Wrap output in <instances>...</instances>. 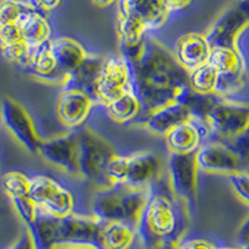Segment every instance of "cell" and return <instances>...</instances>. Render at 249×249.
<instances>
[{
	"instance_id": "1",
	"label": "cell",
	"mask_w": 249,
	"mask_h": 249,
	"mask_svg": "<svg viewBox=\"0 0 249 249\" xmlns=\"http://www.w3.org/2000/svg\"><path fill=\"white\" fill-rule=\"evenodd\" d=\"M121 55L130 64L133 90L144 112L183 101L191 91L188 72L159 40L144 37L141 45Z\"/></svg>"
},
{
	"instance_id": "2",
	"label": "cell",
	"mask_w": 249,
	"mask_h": 249,
	"mask_svg": "<svg viewBox=\"0 0 249 249\" xmlns=\"http://www.w3.org/2000/svg\"><path fill=\"white\" fill-rule=\"evenodd\" d=\"M157 184L152 186L137 234L144 249H177L187 231L190 211Z\"/></svg>"
},
{
	"instance_id": "3",
	"label": "cell",
	"mask_w": 249,
	"mask_h": 249,
	"mask_svg": "<svg viewBox=\"0 0 249 249\" xmlns=\"http://www.w3.org/2000/svg\"><path fill=\"white\" fill-rule=\"evenodd\" d=\"M152 187L112 183L101 187L92 198L91 214L102 222H126L137 226Z\"/></svg>"
},
{
	"instance_id": "4",
	"label": "cell",
	"mask_w": 249,
	"mask_h": 249,
	"mask_svg": "<svg viewBox=\"0 0 249 249\" xmlns=\"http://www.w3.org/2000/svg\"><path fill=\"white\" fill-rule=\"evenodd\" d=\"M163 172L162 160L151 151H140L128 156L116 155L108 163L107 177L112 183L133 187H152Z\"/></svg>"
},
{
	"instance_id": "5",
	"label": "cell",
	"mask_w": 249,
	"mask_h": 249,
	"mask_svg": "<svg viewBox=\"0 0 249 249\" xmlns=\"http://www.w3.org/2000/svg\"><path fill=\"white\" fill-rule=\"evenodd\" d=\"M79 142V176L101 187L110 186L107 167L117 155L110 141L92 130H76Z\"/></svg>"
},
{
	"instance_id": "6",
	"label": "cell",
	"mask_w": 249,
	"mask_h": 249,
	"mask_svg": "<svg viewBox=\"0 0 249 249\" xmlns=\"http://www.w3.org/2000/svg\"><path fill=\"white\" fill-rule=\"evenodd\" d=\"M212 140L228 142L249 130V104L217 96L204 115Z\"/></svg>"
},
{
	"instance_id": "7",
	"label": "cell",
	"mask_w": 249,
	"mask_h": 249,
	"mask_svg": "<svg viewBox=\"0 0 249 249\" xmlns=\"http://www.w3.org/2000/svg\"><path fill=\"white\" fill-rule=\"evenodd\" d=\"M198 162L196 153H170L167 161L168 188L172 196L187 210L197 204L198 199Z\"/></svg>"
},
{
	"instance_id": "8",
	"label": "cell",
	"mask_w": 249,
	"mask_h": 249,
	"mask_svg": "<svg viewBox=\"0 0 249 249\" xmlns=\"http://www.w3.org/2000/svg\"><path fill=\"white\" fill-rule=\"evenodd\" d=\"M247 28H249V0H232L213 20L206 36L212 48H239L238 40Z\"/></svg>"
},
{
	"instance_id": "9",
	"label": "cell",
	"mask_w": 249,
	"mask_h": 249,
	"mask_svg": "<svg viewBox=\"0 0 249 249\" xmlns=\"http://www.w3.org/2000/svg\"><path fill=\"white\" fill-rule=\"evenodd\" d=\"M208 62L219 75L215 95L228 97L241 90L247 75L246 60L241 49L215 46L212 48V54Z\"/></svg>"
},
{
	"instance_id": "10",
	"label": "cell",
	"mask_w": 249,
	"mask_h": 249,
	"mask_svg": "<svg viewBox=\"0 0 249 249\" xmlns=\"http://www.w3.org/2000/svg\"><path fill=\"white\" fill-rule=\"evenodd\" d=\"M29 198L39 208L60 218L74 213L75 210L72 192L50 176L31 177Z\"/></svg>"
},
{
	"instance_id": "11",
	"label": "cell",
	"mask_w": 249,
	"mask_h": 249,
	"mask_svg": "<svg viewBox=\"0 0 249 249\" xmlns=\"http://www.w3.org/2000/svg\"><path fill=\"white\" fill-rule=\"evenodd\" d=\"M132 88V72L127 60L121 54L105 57L95 89V102L106 106Z\"/></svg>"
},
{
	"instance_id": "12",
	"label": "cell",
	"mask_w": 249,
	"mask_h": 249,
	"mask_svg": "<svg viewBox=\"0 0 249 249\" xmlns=\"http://www.w3.org/2000/svg\"><path fill=\"white\" fill-rule=\"evenodd\" d=\"M1 119L5 127L28 152L39 155L44 140L37 133L30 115L19 101L4 96L1 102Z\"/></svg>"
},
{
	"instance_id": "13",
	"label": "cell",
	"mask_w": 249,
	"mask_h": 249,
	"mask_svg": "<svg viewBox=\"0 0 249 249\" xmlns=\"http://www.w3.org/2000/svg\"><path fill=\"white\" fill-rule=\"evenodd\" d=\"M102 221L92 214L74 212L60 218L57 248L61 247H93L100 249Z\"/></svg>"
},
{
	"instance_id": "14",
	"label": "cell",
	"mask_w": 249,
	"mask_h": 249,
	"mask_svg": "<svg viewBox=\"0 0 249 249\" xmlns=\"http://www.w3.org/2000/svg\"><path fill=\"white\" fill-rule=\"evenodd\" d=\"M197 156L199 170L207 173L230 176L247 170L237 153L224 142L210 139L202 144ZM248 171V170H247Z\"/></svg>"
},
{
	"instance_id": "15",
	"label": "cell",
	"mask_w": 249,
	"mask_h": 249,
	"mask_svg": "<svg viewBox=\"0 0 249 249\" xmlns=\"http://www.w3.org/2000/svg\"><path fill=\"white\" fill-rule=\"evenodd\" d=\"M39 155L69 175H79V142L76 130L44 140Z\"/></svg>"
},
{
	"instance_id": "16",
	"label": "cell",
	"mask_w": 249,
	"mask_h": 249,
	"mask_svg": "<svg viewBox=\"0 0 249 249\" xmlns=\"http://www.w3.org/2000/svg\"><path fill=\"white\" fill-rule=\"evenodd\" d=\"M171 10L166 0H119V14L132 23L141 25L146 31L163 25Z\"/></svg>"
},
{
	"instance_id": "17",
	"label": "cell",
	"mask_w": 249,
	"mask_h": 249,
	"mask_svg": "<svg viewBox=\"0 0 249 249\" xmlns=\"http://www.w3.org/2000/svg\"><path fill=\"white\" fill-rule=\"evenodd\" d=\"M211 137L210 128L203 119L193 117L190 121L176 126L164 136L170 153L191 155L197 153L202 144Z\"/></svg>"
},
{
	"instance_id": "18",
	"label": "cell",
	"mask_w": 249,
	"mask_h": 249,
	"mask_svg": "<svg viewBox=\"0 0 249 249\" xmlns=\"http://www.w3.org/2000/svg\"><path fill=\"white\" fill-rule=\"evenodd\" d=\"M95 100L79 89H62L57 100L56 112L64 126L76 130L88 120Z\"/></svg>"
},
{
	"instance_id": "19",
	"label": "cell",
	"mask_w": 249,
	"mask_h": 249,
	"mask_svg": "<svg viewBox=\"0 0 249 249\" xmlns=\"http://www.w3.org/2000/svg\"><path fill=\"white\" fill-rule=\"evenodd\" d=\"M211 54L212 45L207 39L206 34L187 33L176 41L175 56L187 72H191L207 64L210 61Z\"/></svg>"
},
{
	"instance_id": "20",
	"label": "cell",
	"mask_w": 249,
	"mask_h": 249,
	"mask_svg": "<svg viewBox=\"0 0 249 249\" xmlns=\"http://www.w3.org/2000/svg\"><path fill=\"white\" fill-rule=\"evenodd\" d=\"M51 49L57 62V71L61 81L60 86L64 88L69 77L88 60L91 54L80 41L69 36L51 40Z\"/></svg>"
},
{
	"instance_id": "21",
	"label": "cell",
	"mask_w": 249,
	"mask_h": 249,
	"mask_svg": "<svg viewBox=\"0 0 249 249\" xmlns=\"http://www.w3.org/2000/svg\"><path fill=\"white\" fill-rule=\"evenodd\" d=\"M195 116L192 108L182 101H176L147 113L144 126L155 135L166 136L176 126L190 121Z\"/></svg>"
},
{
	"instance_id": "22",
	"label": "cell",
	"mask_w": 249,
	"mask_h": 249,
	"mask_svg": "<svg viewBox=\"0 0 249 249\" xmlns=\"http://www.w3.org/2000/svg\"><path fill=\"white\" fill-rule=\"evenodd\" d=\"M59 228L60 217L39 208L34 222L26 231L33 239L35 249H56Z\"/></svg>"
},
{
	"instance_id": "23",
	"label": "cell",
	"mask_w": 249,
	"mask_h": 249,
	"mask_svg": "<svg viewBox=\"0 0 249 249\" xmlns=\"http://www.w3.org/2000/svg\"><path fill=\"white\" fill-rule=\"evenodd\" d=\"M137 234V226L126 222H102L100 249H130Z\"/></svg>"
},
{
	"instance_id": "24",
	"label": "cell",
	"mask_w": 249,
	"mask_h": 249,
	"mask_svg": "<svg viewBox=\"0 0 249 249\" xmlns=\"http://www.w3.org/2000/svg\"><path fill=\"white\" fill-rule=\"evenodd\" d=\"M18 25L21 29L24 43L29 46L30 50H34L50 41V24L41 13H37L34 9L26 13L19 20Z\"/></svg>"
},
{
	"instance_id": "25",
	"label": "cell",
	"mask_w": 249,
	"mask_h": 249,
	"mask_svg": "<svg viewBox=\"0 0 249 249\" xmlns=\"http://www.w3.org/2000/svg\"><path fill=\"white\" fill-rule=\"evenodd\" d=\"M28 66L33 71V74L41 81L61 85L57 71V62L51 49V40L30 51Z\"/></svg>"
},
{
	"instance_id": "26",
	"label": "cell",
	"mask_w": 249,
	"mask_h": 249,
	"mask_svg": "<svg viewBox=\"0 0 249 249\" xmlns=\"http://www.w3.org/2000/svg\"><path fill=\"white\" fill-rule=\"evenodd\" d=\"M102 64H104V59L95 56V55H90L88 60L69 77L68 82L62 89H79V90L85 91L93 99Z\"/></svg>"
},
{
	"instance_id": "27",
	"label": "cell",
	"mask_w": 249,
	"mask_h": 249,
	"mask_svg": "<svg viewBox=\"0 0 249 249\" xmlns=\"http://www.w3.org/2000/svg\"><path fill=\"white\" fill-rule=\"evenodd\" d=\"M105 107L110 119L119 124L130 122L143 110L141 100L137 96L136 91L133 90V88L122 93L117 99L108 102Z\"/></svg>"
},
{
	"instance_id": "28",
	"label": "cell",
	"mask_w": 249,
	"mask_h": 249,
	"mask_svg": "<svg viewBox=\"0 0 249 249\" xmlns=\"http://www.w3.org/2000/svg\"><path fill=\"white\" fill-rule=\"evenodd\" d=\"M188 79H190V88L196 93L204 95V96L215 95L219 75L210 62L188 72Z\"/></svg>"
},
{
	"instance_id": "29",
	"label": "cell",
	"mask_w": 249,
	"mask_h": 249,
	"mask_svg": "<svg viewBox=\"0 0 249 249\" xmlns=\"http://www.w3.org/2000/svg\"><path fill=\"white\" fill-rule=\"evenodd\" d=\"M31 177L19 171H9L1 177V187L9 199L29 197Z\"/></svg>"
},
{
	"instance_id": "30",
	"label": "cell",
	"mask_w": 249,
	"mask_h": 249,
	"mask_svg": "<svg viewBox=\"0 0 249 249\" xmlns=\"http://www.w3.org/2000/svg\"><path fill=\"white\" fill-rule=\"evenodd\" d=\"M33 9L34 8L26 0H1L0 24H18L19 20Z\"/></svg>"
},
{
	"instance_id": "31",
	"label": "cell",
	"mask_w": 249,
	"mask_h": 249,
	"mask_svg": "<svg viewBox=\"0 0 249 249\" xmlns=\"http://www.w3.org/2000/svg\"><path fill=\"white\" fill-rule=\"evenodd\" d=\"M10 202H12L15 212L18 213L24 226L29 228L33 224V222H34L35 217H36L39 207L31 201L29 197H20V198L10 199Z\"/></svg>"
},
{
	"instance_id": "32",
	"label": "cell",
	"mask_w": 249,
	"mask_h": 249,
	"mask_svg": "<svg viewBox=\"0 0 249 249\" xmlns=\"http://www.w3.org/2000/svg\"><path fill=\"white\" fill-rule=\"evenodd\" d=\"M233 192L243 203L249 206V171H239L227 176Z\"/></svg>"
},
{
	"instance_id": "33",
	"label": "cell",
	"mask_w": 249,
	"mask_h": 249,
	"mask_svg": "<svg viewBox=\"0 0 249 249\" xmlns=\"http://www.w3.org/2000/svg\"><path fill=\"white\" fill-rule=\"evenodd\" d=\"M227 146H230L237 156L241 159L247 170H249V130L242 133L241 136L235 137L228 142H224Z\"/></svg>"
},
{
	"instance_id": "34",
	"label": "cell",
	"mask_w": 249,
	"mask_h": 249,
	"mask_svg": "<svg viewBox=\"0 0 249 249\" xmlns=\"http://www.w3.org/2000/svg\"><path fill=\"white\" fill-rule=\"evenodd\" d=\"M0 41L1 45L24 41L20 26L18 24H0Z\"/></svg>"
},
{
	"instance_id": "35",
	"label": "cell",
	"mask_w": 249,
	"mask_h": 249,
	"mask_svg": "<svg viewBox=\"0 0 249 249\" xmlns=\"http://www.w3.org/2000/svg\"><path fill=\"white\" fill-rule=\"evenodd\" d=\"M219 246L211 242L207 238H191V239H183L178 244L177 249H218Z\"/></svg>"
},
{
	"instance_id": "36",
	"label": "cell",
	"mask_w": 249,
	"mask_h": 249,
	"mask_svg": "<svg viewBox=\"0 0 249 249\" xmlns=\"http://www.w3.org/2000/svg\"><path fill=\"white\" fill-rule=\"evenodd\" d=\"M235 241H237L239 248L249 247V214L244 218L239 228H238L237 234H235Z\"/></svg>"
},
{
	"instance_id": "37",
	"label": "cell",
	"mask_w": 249,
	"mask_h": 249,
	"mask_svg": "<svg viewBox=\"0 0 249 249\" xmlns=\"http://www.w3.org/2000/svg\"><path fill=\"white\" fill-rule=\"evenodd\" d=\"M37 13L51 12L60 5L61 0H26Z\"/></svg>"
},
{
	"instance_id": "38",
	"label": "cell",
	"mask_w": 249,
	"mask_h": 249,
	"mask_svg": "<svg viewBox=\"0 0 249 249\" xmlns=\"http://www.w3.org/2000/svg\"><path fill=\"white\" fill-rule=\"evenodd\" d=\"M192 0H166L168 8H170L171 12H177V10H182L186 6H188L191 4Z\"/></svg>"
},
{
	"instance_id": "39",
	"label": "cell",
	"mask_w": 249,
	"mask_h": 249,
	"mask_svg": "<svg viewBox=\"0 0 249 249\" xmlns=\"http://www.w3.org/2000/svg\"><path fill=\"white\" fill-rule=\"evenodd\" d=\"M92 3L99 8H106L112 5L113 3H119V0H92Z\"/></svg>"
},
{
	"instance_id": "40",
	"label": "cell",
	"mask_w": 249,
	"mask_h": 249,
	"mask_svg": "<svg viewBox=\"0 0 249 249\" xmlns=\"http://www.w3.org/2000/svg\"><path fill=\"white\" fill-rule=\"evenodd\" d=\"M218 249H242V248H239V247H221L219 246V248Z\"/></svg>"
},
{
	"instance_id": "41",
	"label": "cell",
	"mask_w": 249,
	"mask_h": 249,
	"mask_svg": "<svg viewBox=\"0 0 249 249\" xmlns=\"http://www.w3.org/2000/svg\"><path fill=\"white\" fill-rule=\"evenodd\" d=\"M242 249H249V247H246V248H242Z\"/></svg>"
}]
</instances>
